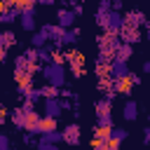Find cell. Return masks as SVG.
<instances>
[{"mask_svg":"<svg viewBox=\"0 0 150 150\" xmlns=\"http://www.w3.org/2000/svg\"><path fill=\"white\" fill-rule=\"evenodd\" d=\"M66 63H68L73 77H82L87 73V59H84V54L80 49H68L66 52Z\"/></svg>","mask_w":150,"mask_h":150,"instance_id":"6da1fadb","label":"cell"},{"mask_svg":"<svg viewBox=\"0 0 150 150\" xmlns=\"http://www.w3.org/2000/svg\"><path fill=\"white\" fill-rule=\"evenodd\" d=\"M141 80L136 77V75H131V73H124V75H117L115 77V94H131V87L134 84H138Z\"/></svg>","mask_w":150,"mask_h":150,"instance_id":"7a4b0ae2","label":"cell"},{"mask_svg":"<svg viewBox=\"0 0 150 150\" xmlns=\"http://www.w3.org/2000/svg\"><path fill=\"white\" fill-rule=\"evenodd\" d=\"M117 38H122L124 45H136L141 40V30L134 28V26H120L117 28Z\"/></svg>","mask_w":150,"mask_h":150,"instance_id":"3957f363","label":"cell"},{"mask_svg":"<svg viewBox=\"0 0 150 150\" xmlns=\"http://www.w3.org/2000/svg\"><path fill=\"white\" fill-rule=\"evenodd\" d=\"M38 124H40V115H38L35 110L23 112V124H21V129H23L26 134H38Z\"/></svg>","mask_w":150,"mask_h":150,"instance_id":"277c9868","label":"cell"},{"mask_svg":"<svg viewBox=\"0 0 150 150\" xmlns=\"http://www.w3.org/2000/svg\"><path fill=\"white\" fill-rule=\"evenodd\" d=\"M14 80H16V87H19V91H21V94H28V91L33 89V75L14 70Z\"/></svg>","mask_w":150,"mask_h":150,"instance_id":"5b68a950","label":"cell"},{"mask_svg":"<svg viewBox=\"0 0 150 150\" xmlns=\"http://www.w3.org/2000/svg\"><path fill=\"white\" fill-rule=\"evenodd\" d=\"M141 23H145V14H143V12H138V9L127 12V14H124V19H122V26H134V28H138Z\"/></svg>","mask_w":150,"mask_h":150,"instance_id":"8992f818","label":"cell"},{"mask_svg":"<svg viewBox=\"0 0 150 150\" xmlns=\"http://www.w3.org/2000/svg\"><path fill=\"white\" fill-rule=\"evenodd\" d=\"M61 138H63L68 145H77V143H80V127H77V124H68V127L61 131Z\"/></svg>","mask_w":150,"mask_h":150,"instance_id":"52a82bcc","label":"cell"},{"mask_svg":"<svg viewBox=\"0 0 150 150\" xmlns=\"http://www.w3.org/2000/svg\"><path fill=\"white\" fill-rule=\"evenodd\" d=\"M45 75H47V80H49V84H54V87H61L63 84V70H61V66H49L47 70H45Z\"/></svg>","mask_w":150,"mask_h":150,"instance_id":"ba28073f","label":"cell"},{"mask_svg":"<svg viewBox=\"0 0 150 150\" xmlns=\"http://www.w3.org/2000/svg\"><path fill=\"white\" fill-rule=\"evenodd\" d=\"M56 120H59V117H52V115H45V117H40L38 134H52V131H56Z\"/></svg>","mask_w":150,"mask_h":150,"instance_id":"9c48e42d","label":"cell"},{"mask_svg":"<svg viewBox=\"0 0 150 150\" xmlns=\"http://www.w3.org/2000/svg\"><path fill=\"white\" fill-rule=\"evenodd\" d=\"M94 136L101 138V141L110 138V136H112V124H110V120H105V122H101L98 127H94Z\"/></svg>","mask_w":150,"mask_h":150,"instance_id":"30bf717a","label":"cell"},{"mask_svg":"<svg viewBox=\"0 0 150 150\" xmlns=\"http://www.w3.org/2000/svg\"><path fill=\"white\" fill-rule=\"evenodd\" d=\"M110 112H112V105H110V101H108V98L96 103V117H98L101 122H105V120L110 117Z\"/></svg>","mask_w":150,"mask_h":150,"instance_id":"8fae6325","label":"cell"},{"mask_svg":"<svg viewBox=\"0 0 150 150\" xmlns=\"http://www.w3.org/2000/svg\"><path fill=\"white\" fill-rule=\"evenodd\" d=\"M33 7H35V0H14V12L16 14H28V12H33Z\"/></svg>","mask_w":150,"mask_h":150,"instance_id":"7c38bea8","label":"cell"},{"mask_svg":"<svg viewBox=\"0 0 150 150\" xmlns=\"http://www.w3.org/2000/svg\"><path fill=\"white\" fill-rule=\"evenodd\" d=\"M96 75H98V80H101V77H112V63L98 61V63H96Z\"/></svg>","mask_w":150,"mask_h":150,"instance_id":"4fadbf2b","label":"cell"},{"mask_svg":"<svg viewBox=\"0 0 150 150\" xmlns=\"http://www.w3.org/2000/svg\"><path fill=\"white\" fill-rule=\"evenodd\" d=\"M45 33H47V35H52V40H56V42L66 40V30H63L61 26H47V28H45Z\"/></svg>","mask_w":150,"mask_h":150,"instance_id":"5bb4252c","label":"cell"},{"mask_svg":"<svg viewBox=\"0 0 150 150\" xmlns=\"http://www.w3.org/2000/svg\"><path fill=\"white\" fill-rule=\"evenodd\" d=\"M49 61H52L54 66H63V63H66V52H61L59 47L49 49Z\"/></svg>","mask_w":150,"mask_h":150,"instance_id":"9a60e30c","label":"cell"},{"mask_svg":"<svg viewBox=\"0 0 150 150\" xmlns=\"http://www.w3.org/2000/svg\"><path fill=\"white\" fill-rule=\"evenodd\" d=\"M129 56H131V45H122V47H117V52H115V59H117V63H124V61H129Z\"/></svg>","mask_w":150,"mask_h":150,"instance_id":"2e32d148","label":"cell"},{"mask_svg":"<svg viewBox=\"0 0 150 150\" xmlns=\"http://www.w3.org/2000/svg\"><path fill=\"white\" fill-rule=\"evenodd\" d=\"M14 42H16V38H14V33H12V30H5V33L0 35V47H2V49H9Z\"/></svg>","mask_w":150,"mask_h":150,"instance_id":"e0dca14e","label":"cell"},{"mask_svg":"<svg viewBox=\"0 0 150 150\" xmlns=\"http://www.w3.org/2000/svg\"><path fill=\"white\" fill-rule=\"evenodd\" d=\"M40 94H42L47 101H52V98H59V94H61V91H59V87L47 84V87H42V89H40Z\"/></svg>","mask_w":150,"mask_h":150,"instance_id":"ac0fdd59","label":"cell"},{"mask_svg":"<svg viewBox=\"0 0 150 150\" xmlns=\"http://www.w3.org/2000/svg\"><path fill=\"white\" fill-rule=\"evenodd\" d=\"M73 19H75V14H73V12H66V9H63V12H59V26H61V28L70 26V23H73Z\"/></svg>","mask_w":150,"mask_h":150,"instance_id":"d6986e66","label":"cell"},{"mask_svg":"<svg viewBox=\"0 0 150 150\" xmlns=\"http://www.w3.org/2000/svg\"><path fill=\"white\" fill-rule=\"evenodd\" d=\"M136 110H138V108H136V103H134V101H129V103L124 105V120H136V115H138Z\"/></svg>","mask_w":150,"mask_h":150,"instance_id":"ffe728a7","label":"cell"},{"mask_svg":"<svg viewBox=\"0 0 150 150\" xmlns=\"http://www.w3.org/2000/svg\"><path fill=\"white\" fill-rule=\"evenodd\" d=\"M59 110H61V105H59V101H56V98L47 101V115H52V117H59Z\"/></svg>","mask_w":150,"mask_h":150,"instance_id":"44dd1931","label":"cell"},{"mask_svg":"<svg viewBox=\"0 0 150 150\" xmlns=\"http://www.w3.org/2000/svg\"><path fill=\"white\" fill-rule=\"evenodd\" d=\"M12 122H14L16 127H21V124H23V110H21V108H16V110L12 112Z\"/></svg>","mask_w":150,"mask_h":150,"instance_id":"7402d4cb","label":"cell"},{"mask_svg":"<svg viewBox=\"0 0 150 150\" xmlns=\"http://www.w3.org/2000/svg\"><path fill=\"white\" fill-rule=\"evenodd\" d=\"M45 38H47V33H45V30H42V33H35V35H33V47H42Z\"/></svg>","mask_w":150,"mask_h":150,"instance_id":"603a6c76","label":"cell"},{"mask_svg":"<svg viewBox=\"0 0 150 150\" xmlns=\"http://www.w3.org/2000/svg\"><path fill=\"white\" fill-rule=\"evenodd\" d=\"M89 145H91V150H103V148H105V141H101V138H96V136H94Z\"/></svg>","mask_w":150,"mask_h":150,"instance_id":"cb8c5ba5","label":"cell"},{"mask_svg":"<svg viewBox=\"0 0 150 150\" xmlns=\"http://www.w3.org/2000/svg\"><path fill=\"white\" fill-rule=\"evenodd\" d=\"M54 141H61V134H56V131L45 134V141H42V143H54Z\"/></svg>","mask_w":150,"mask_h":150,"instance_id":"d4e9b609","label":"cell"},{"mask_svg":"<svg viewBox=\"0 0 150 150\" xmlns=\"http://www.w3.org/2000/svg\"><path fill=\"white\" fill-rule=\"evenodd\" d=\"M21 23H23V28H28V30L33 28V16H30V12L23 14V21H21Z\"/></svg>","mask_w":150,"mask_h":150,"instance_id":"484cf974","label":"cell"},{"mask_svg":"<svg viewBox=\"0 0 150 150\" xmlns=\"http://www.w3.org/2000/svg\"><path fill=\"white\" fill-rule=\"evenodd\" d=\"M5 117H7V108H5V105H2V103H0V120H2V122H5Z\"/></svg>","mask_w":150,"mask_h":150,"instance_id":"4316f807","label":"cell"},{"mask_svg":"<svg viewBox=\"0 0 150 150\" xmlns=\"http://www.w3.org/2000/svg\"><path fill=\"white\" fill-rule=\"evenodd\" d=\"M0 150H7V138L0 136Z\"/></svg>","mask_w":150,"mask_h":150,"instance_id":"83f0119b","label":"cell"},{"mask_svg":"<svg viewBox=\"0 0 150 150\" xmlns=\"http://www.w3.org/2000/svg\"><path fill=\"white\" fill-rule=\"evenodd\" d=\"M40 150H59V148H54V145H49V143H42Z\"/></svg>","mask_w":150,"mask_h":150,"instance_id":"f1b7e54d","label":"cell"},{"mask_svg":"<svg viewBox=\"0 0 150 150\" xmlns=\"http://www.w3.org/2000/svg\"><path fill=\"white\" fill-rule=\"evenodd\" d=\"M7 12V5H5V0H0V16Z\"/></svg>","mask_w":150,"mask_h":150,"instance_id":"f546056e","label":"cell"},{"mask_svg":"<svg viewBox=\"0 0 150 150\" xmlns=\"http://www.w3.org/2000/svg\"><path fill=\"white\" fill-rule=\"evenodd\" d=\"M73 14H82V5H75L73 7Z\"/></svg>","mask_w":150,"mask_h":150,"instance_id":"4dcf8cb0","label":"cell"},{"mask_svg":"<svg viewBox=\"0 0 150 150\" xmlns=\"http://www.w3.org/2000/svg\"><path fill=\"white\" fill-rule=\"evenodd\" d=\"M5 56H7V49H2V47H0V63L5 61Z\"/></svg>","mask_w":150,"mask_h":150,"instance_id":"1f68e13d","label":"cell"},{"mask_svg":"<svg viewBox=\"0 0 150 150\" xmlns=\"http://www.w3.org/2000/svg\"><path fill=\"white\" fill-rule=\"evenodd\" d=\"M143 70H145V73H150V61H145V63H143Z\"/></svg>","mask_w":150,"mask_h":150,"instance_id":"d6a6232c","label":"cell"},{"mask_svg":"<svg viewBox=\"0 0 150 150\" xmlns=\"http://www.w3.org/2000/svg\"><path fill=\"white\" fill-rule=\"evenodd\" d=\"M145 143H150V129H145Z\"/></svg>","mask_w":150,"mask_h":150,"instance_id":"836d02e7","label":"cell"},{"mask_svg":"<svg viewBox=\"0 0 150 150\" xmlns=\"http://www.w3.org/2000/svg\"><path fill=\"white\" fill-rule=\"evenodd\" d=\"M38 2H42V5H52L54 0H38Z\"/></svg>","mask_w":150,"mask_h":150,"instance_id":"e575fe53","label":"cell"},{"mask_svg":"<svg viewBox=\"0 0 150 150\" xmlns=\"http://www.w3.org/2000/svg\"><path fill=\"white\" fill-rule=\"evenodd\" d=\"M145 26H148V30H150V19H148V21H145Z\"/></svg>","mask_w":150,"mask_h":150,"instance_id":"d590c367","label":"cell"},{"mask_svg":"<svg viewBox=\"0 0 150 150\" xmlns=\"http://www.w3.org/2000/svg\"><path fill=\"white\" fill-rule=\"evenodd\" d=\"M148 40H150V35H148Z\"/></svg>","mask_w":150,"mask_h":150,"instance_id":"8d00e7d4","label":"cell"},{"mask_svg":"<svg viewBox=\"0 0 150 150\" xmlns=\"http://www.w3.org/2000/svg\"><path fill=\"white\" fill-rule=\"evenodd\" d=\"M0 124H2V120H0Z\"/></svg>","mask_w":150,"mask_h":150,"instance_id":"74e56055","label":"cell"},{"mask_svg":"<svg viewBox=\"0 0 150 150\" xmlns=\"http://www.w3.org/2000/svg\"><path fill=\"white\" fill-rule=\"evenodd\" d=\"M0 35H2V33H0Z\"/></svg>","mask_w":150,"mask_h":150,"instance_id":"f35d334b","label":"cell"}]
</instances>
